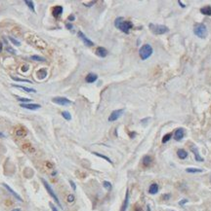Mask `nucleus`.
<instances>
[{
	"label": "nucleus",
	"mask_w": 211,
	"mask_h": 211,
	"mask_svg": "<svg viewBox=\"0 0 211 211\" xmlns=\"http://www.w3.org/2000/svg\"><path fill=\"white\" fill-rule=\"evenodd\" d=\"M7 52H8V51H9V52H10V53H11V54H16V52H15V51H14V50L12 49V48H10V47H7Z\"/></svg>",
	"instance_id": "e433bc0d"
},
{
	"label": "nucleus",
	"mask_w": 211,
	"mask_h": 211,
	"mask_svg": "<svg viewBox=\"0 0 211 211\" xmlns=\"http://www.w3.org/2000/svg\"><path fill=\"white\" fill-rule=\"evenodd\" d=\"M103 186H104V188H106L108 191L111 190V184L109 182V181H104V182H103Z\"/></svg>",
	"instance_id": "c756f323"
},
{
	"label": "nucleus",
	"mask_w": 211,
	"mask_h": 211,
	"mask_svg": "<svg viewBox=\"0 0 211 211\" xmlns=\"http://www.w3.org/2000/svg\"><path fill=\"white\" fill-rule=\"evenodd\" d=\"M169 198H170V195H162V199H164V200H169Z\"/></svg>",
	"instance_id": "a19ab883"
},
{
	"label": "nucleus",
	"mask_w": 211,
	"mask_h": 211,
	"mask_svg": "<svg viewBox=\"0 0 211 211\" xmlns=\"http://www.w3.org/2000/svg\"><path fill=\"white\" fill-rule=\"evenodd\" d=\"M191 150H192V152L194 153V158H195V161H197V162H203V161H204L203 158L200 157V153H198V149H197L196 147H192Z\"/></svg>",
	"instance_id": "f8f14e48"
},
{
	"label": "nucleus",
	"mask_w": 211,
	"mask_h": 211,
	"mask_svg": "<svg viewBox=\"0 0 211 211\" xmlns=\"http://www.w3.org/2000/svg\"><path fill=\"white\" fill-rule=\"evenodd\" d=\"M186 202H188V200H181V201L179 202V204H181V205H183V204H185Z\"/></svg>",
	"instance_id": "ea45409f"
},
{
	"label": "nucleus",
	"mask_w": 211,
	"mask_h": 211,
	"mask_svg": "<svg viewBox=\"0 0 211 211\" xmlns=\"http://www.w3.org/2000/svg\"><path fill=\"white\" fill-rule=\"evenodd\" d=\"M157 192H158V185L156 183H153L149 188V193L150 195H156Z\"/></svg>",
	"instance_id": "dca6fc26"
},
{
	"label": "nucleus",
	"mask_w": 211,
	"mask_h": 211,
	"mask_svg": "<svg viewBox=\"0 0 211 211\" xmlns=\"http://www.w3.org/2000/svg\"><path fill=\"white\" fill-rule=\"evenodd\" d=\"M26 134H27V132H26V131H24V130H17V132H16V135L19 136V137H22V136L26 135Z\"/></svg>",
	"instance_id": "473e14b6"
},
{
	"label": "nucleus",
	"mask_w": 211,
	"mask_h": 211,
	"mask_svg": "<svg viewBox=\"0 0 211 211\" xmlns=\"http://www.w3.org/2000/svg\"><path fill=\"white\" fill-rule=\"evenodd\" d=\"M12 211H21V208H17V209H13Z\"/></svg>",
	"instance_id": "49530a36"
},
{
	"label": "nucleus",
	"mask_w": 211,
	"mask_h": 211,
	"mask_svg": "<svg viewBox=\"0 0 211 211\" xmlns=\"http://www.w3.org/2000/svg\"><path fill=\"white\" fill-rule=\"evenodd\" d=\"M0 136H2V137H4V134H3V133H1V132H0Z\"/></svg>",
	"instance_id": "de8ad7c7"
},
{
	"label": "nucleus",
	"mask_w": 211,
	"mask_h": 211,
	"mask_svg": "<svg viewBox=\"0 0 211 211\" xmlns=\"http://www.w3.org/2000/svg\"><path fill=\"white\" fill-rule=\"evenodd\" d=\"M9 40H10V41H11V42L14 44V45H16V46H21V43H20L18 40H16L15 38H13V37H11V36H10V37H9Z\"/></svg>",
	"instance_id": "2f4dec72"
},
{
	"label": "nucleus",
	"mask_w": 211,
	"mask_h": 211,
	"mask_svg": "<svg viewBox=\"0 0 211 211\" xmlns=\"http://www.w3.org/2000/svg\"><path fill=\"white\" fill-rule=\"evenodd\" d=\"M66 27H67V29H72V25L71 24V23H67V24H66Z\"/></svg>",
	"instance_id": "79ce46f5"
},
{
	"label": "nucleus",
	"mask_w": 211,
	"mask_h": 211,
	"mask_svg": "<svg viewBox=\"0 0 211 211\" xmlns=\"http://www.w3.org/2000/svg\"><path fill=\"white\" fill-rule=\"evenodd\" d=\"M93 154H94L95 156L102 158V159H104V160H106L107 162H111V163H112V162H111V160L110 159V158L106 157V156H104V155H102V154H100V153H97V152H93Z\"/></svg>",
	"instance_id": "b1692460"
},
{
	"label": "nucleus",
	"mask_w": 211,
	"mask_h": 211,
	"mask_svg": "<svg viewBox=\"0 0 211 211\" xmlns=\"http://www.w3.org/2000/svg\"><path fill=\"white\" fill-rule=\"evenodd\" d=\"M128 203H129V191H128V189H127L126 190L125 200H124V201H123V204H122V206H121L120 211H126V209H127V207H128Z\"/></svg>",
	"instance_id": "4468645a"
},
{
	"label": "nucleus",
	"mask_w": 211,
	"mask_h": 211,
	"mask_svg": "<svg viewBox=\"0 0 211 211\" xmlns=\"http://www.w3.org/2000/svg\"><path fill=\"white\" fill-rule=\"evenodd\" d=\"M12 87H15V88H18V89H21V90H24L25 92H36V90H34V89L24 87V86H19V85H15V84H13Z\"/></svg>",
	"instance_id": "f3484780"
},
{
	"label": "nucleus",
	"mask_w": 211,
	"mask_h": 211,
	"mask_svg": "<svg viewBox=\"0 0 211 211\" xmlns=\"http://www.w3.org/2000/svg\"><path fill=\"white\" fill-rule=\"evenodd\" d=\"M186 171L188 172V173H200V172H202L203 170L202 169H200V168H194V167H189L186 169Z\"/></svg>",
	"instance_id": "4be33fe9"
},
{
	"label": "nucleus",
	"mask_w": 211,
	"mask_h": 211,
	"mask_svg": "<svg viewBox=\"0 0 211 211\" xmlns=\"http://www.w3.org/2000/svg\"><path fill=\"white\" fill-rule=\"evenodd\" d=\"M95 53H96V54L98 57H100V58H106L108 55V51L104 47H98L96 49V52Z\"/></svg>",
	"instance_id": "9b49d317"
},
{
	"label": "nucleus",
	"mask_w": 211,
	"mask_h": 211,
	"mask_svg": "<svg viewBox=\"0 0 211 211\" xmlns=\"http://www.w3.org/2000/svg\"><path fill=\"white\" fill-rule=\"evenodd\" d=\"M62 13H63V7H62V6H56L55 8L53 9V15H54L56 18H58Z\"/></svg>",
	"instance_id": "aec40b11"
},
{
	"label": "nucleus",
	"mask_w": 211,
	"mask_h": 211,
	"mask_svg": "<svg viewBox=\"0 0 211 211\" xmlns=\"http://www.w3.org/2000/svg\"><path fill=\"white\" fill-rule=\"evenodd\" d=\"M93 4H95V1H92V2H90L89 4H85V6H87V7H90V6H92Z\"/></svg>",
	"instance_id": "37998d69"
},
{
	"label": "nucleus",
	"mask_w": 211,
	"mask_h": 211,
	"mask_svg": "<svg viewBox=\"0 0 211 211\" xmlns=\"http://www.w3.org/2000/svg\"><path fill=\"white\" fill-rule=\"evenodd\" d=\"M151 162H153V158L150 157V156H145L144 158H143V160H142V163H143V165H144L145 167H148V166H150V164H151Z\"/></svg>",
	"instance_id": "ddd939ff"
},
{
	"label": "nucleus",
	"mask_w": 211,
	"mask_h": 211,
	"mask_svg": "<svg viewBox=\"0 0 211 211\" xmlns=\"http://www.w3.org/2000/svg\"><path fill=\"white\" fill-rule=\"evenodd\" d=\"M62 116H63V118H65L67 121H71V120H72V115L68 113L67 111H64V112L62 113Z\"/></svg>",
	"instance_id": "a878e982"
},
{
	"label": "nucleus",
	"mask_w": 211,
	"mask_h": 211,
	"mask_svg": "<svg viewBox=\"0 0 211 211\" xmlns=\"http://www.w3.org/2000/svg\"><path fill=\"white\" fill-rule=\"evenodd\" d=\"M153 54V48L150 44H145L141 47V49L139 51V54L141 57V59L143 60H146L147 59H149Z\"/></svg>",
	"instance_id": "20e7f679"
},
{
	"label": "nucleus",
	"mask_w": 211,
	"mask_h": 211,
	"mask_svg": "<svg viewBox=\"0 0 211 211\" xmlns=\"http://www.w3.org/2000/svg\"><path fill=\"white\" fill-rule=\"evenodd\" d=\"M178 3H179V5L181 6L182 8H185V5H184L183 3H182V1H180V0H179V1H178Z\"/></svg>",
	"instance_id": "c03bdc74"
},
{
	"label": "nucleus",
	"mask_w": 211,
	"mask_h": 211,
	"mask_svg": "<svg viewBox=\"0 0 211 211\" xmlns=\"http://www.w3.org/2000/svg\"><path fill=\"white\" fill-rule=\"evenodd\" d=\"M200 12H201V14H203V15H206V16H211V6H205V7H203V8H201L200 9Z\"/></svg>",
	"instance_id": "412c9836"
},
{
	"label": "nucleus",
	"mask_w": 211,
	"mask_h": 211,
	"mask_svg": "<svg viewBox=\"0 0 211 211\" xmlns=\"http://www.w3.org/2000/svg\"><path fill=\"white\" fill-rule=\"evenodd\" d=\"M49 204H50V207H51V209H52V211H59L58 210V208H57V207H56L55 205H54V204H53V203H49Z\"/></svg>",
	"instance_id": "f704fd0d"
},
{
	"label": "nucleus",
	"mask_w": 211,
	"mask_h": 211,
	"mask_svg": "<svg viewBox=\"0 0 211 211\" xmlns=\"http://www.w3.org/2000/svg\"><path fill=\"white\" fill-rule=\"evenodd\" d=\"M3 186H4V187H5L6 189L8 190V191H9V192H10V193H11L12 195H14V196H15V198H16V199H17L18 200H20V201H22V198H21V196H20V195H18V194H17V193H16V192H14V191H13V190H12L11 188H10V187L8 186V185H7V184H3Z\"/></svg>",
	"instance_id": "a211bd4d"
},
{
	"label": "nucleus",
	"mask_w": 211,
	"mask_h": 211,
	"mask_svg": "<svg viewBox=\"0 0 211 211\" xmlns=\"http://www.w3.org/2000/svg\"><path fill=\"white\" fill-rule=\"evenodd\" d=\"M41 181H42V183H43V185H44V187H45V189L47 190V192H48V194L55 200V201H56V203L58 204V205L60 206V207H62V204H61V202H60V200H59V199H58V196H57V195L55 194V192L53 191V189L50 187V185L47 183V181L46 180H44V179H41Z\"/></svg>",
	"instance_id": "39448f33"
},
{
	"label": "nucleus",
	"mask_w": 211,
	"mask_h": 211,
	"mask_svg": "<svg viewBox=\"0 0 211 211\" xmlns=\"http://www.w3.org/2000/svg\"><path fill=\"white\" fill-rule=\"evenodd\" d=\"M2 50H3V44L0 42V53L2 52Z\"/></svg>",
	"instance_id": "a18cd8bd"
},
{
	"label": "nucleus",
	"mask_w": 211,
	"mask_h": 211,
	"mask_svg": "<svg viewBox=\"0 0 211 211\" xmlns=\"http://www.w3.org/2000/svg\"><path fill=\"white\" fill-rule=\"evenodd\" d=\"M69 184L72 185V189H73V190L76 189V186H75V184H74V182H73V181L69 180Z\"/></svg>",
	"instance_id": "4c0bfd02"
},
{
	"label": "nucleus",
	"mask_w": 211,
	"mask_h": 211,
	"mask_svg": "<svg viewBox=\"0 0 211 211\" xmlns=\"http://www.w3.org/2000/svg\"><path fill=\"white\" fill-rule=\"evenodd\" d=\"M17 99L19 100V101H21V102H30V99L29 98H22V97H17Z\"/></svg>",
	"instance_id": "72a5a7b5"
},
{
	"label": "nucleus",
	"mask_w": 211,
	"mask_h": 211,
	"mask_svg": "<svg viewBox=\"0 0 211 211\" xmlns=\"http://www.w3.org/2000/svg\"><path fill=\"white\" fill-rule=\"evenodd\" d=\"M184 135H185L184 129H178V130H176L175 133H174V139H175L176 141L182 140V139L184 138Z\"/></svg>",
	"instance_id": "9d476101"
},
{
	"label": "nucleus",
	"mask_w": 211,
	"mask_h": 211,
	"mask_svg": "<svg viewBox=\"0 0 211 211\" xmlns=\"http://www.w3.org/2000/svg\"><path fill=\"white\" fill-rule=\"evenodd\" d=\"M21 107L28 109V110H38V109H40L41 106L39 104H34V103H22Z\"/></svg>",
	"instance_id": "6e6552de"
},
{
	"label": "nucleus",
	"mask_w": 211,
	"mask_h": 211,
	"mask_svg": "<svg viewBox=\"0 0 211 211\" xmlns=\"http://www.w3.org/2000/svg\"><path fill=\"white\" fill-rule=\"evenodd\" d=\"M123 112H124L123 109H118V110L112 111L111 114L110 115V117H109V122H114L117 119H119L121 117V115L123 114Z\"/></svg>",
	"instance_id": "423d86ee"
},
{
	"label": "nucleus",
	"mask_w": 211,
	"mask_h": 211,
	"mask_svg": "<svg viewBox=\"0 0 211 211\" xmlns=\"http://www.w3.org/2000/svg\"><path fill=\"white\" fill-rule=\"evenodd\" d=\"M11 78L13 79V80H14V81H16V82H24V83H29V84H31V81H29V80H27V79H21V78L13 77V76H12Z\"/></svg>",
	"instance_id": "cd10ccee"
},
{
	"label": "nucleus",
	"mask_w": 211,
	"mask_h": 211,
	"mask_svg": "<svg viewBox=\"0 0 211 211\" xmlns=\"http://www.w3.org/2000/svg\"><path fill=\"white\" fill-rule=\"evenodd\" d=\"M194 33L195 34V36H197L198 38H205L208 35V31L206 28L205 24L203 23H196L194 27Z\"/></svg>",
	"instance_id": "f03ea898"
},
{
	"label": "nucleus",
	"mask_w": 211,
	"mask_h": 211,
	"mask_svg": "<svg viewBox=\"0 0 211 211\" xmlns=\"http://www.w3.org/2000/svg\"><path fill=\"white\" fill-rule=\"evenodd\" d=\"M74 200H75V198H74V195H72V194H71V195H67V201L68 202V203H72L73 201H74Z\"/></svg>",
	"instance_id": "7c9ffc66"
},
{
	"label": "nucleus",
	"mask_w": 211,
	"mask_h": 211,
	"mask_svg": "<svg viewBox=\"0 0 211 211\" xmlns=\"http://www.w3.org/2000/svg\"><path fill=\"white\" fill-rule=\"evenodd\" d=\"M97 79H98V75H96L94 73H89L88 75L86 76V82L87 83H90V84L96 82Z\"/></svg>",
	"instance_id": "2eb2a0df"
},
{
	"label": "nucleus",
	"mask_w": 211,
	"mask_h": 211,
	"mask_svg": "<svg viewBox=\"0 0 211 211\" xmlns=\"http://www.w3.org/2000/svg\"><path fill=\"white\" fill-rule=\"evenodd\" d=\"M52 101L56 104H59V105H62V106H66V105H69L72 104V101L69 99H67V97H54L52 99Z\"/></svg>",
	"instance_id": "0eeeda50"
},
{
	"label": "nucleus",
	"mask_w": 211,
	"mask_h": 211,
	"mask_svg": "<svg viewBox=\"0 0 211 211\" xmlns=\"http://www.w3.org/2000/svg\"><path fill=\"white\" fill-rule=\"evenodd\" d=\"M31 60H35V61H41V62H44L45 61V59L44 58H42V57H39V55H31V58H30Z\"/></svg>",
	"instance_id": "bb28decb"
},
{
	"label": "nucleus",
	"mask_w": 211,
	"mask_h": 211,
	"mask_svg": "<svg viewBox=\"0 0 211 211\" xmlns=\"http://www.w3.org/2000/svg\"><path fill=\"white\" fill-rule=\"evenodd\" d=\"M177 155L181 160H185L186 158L188 157V153H187L186 150H184V149H179L177 151Z\"/></svg>",
	"instance_id": "6ab92c4d"
},
{
	"label": "nucleus",
	"mask_w": 211,
	"mask_h": 211,
	"mask_svg": "<svg viewBox=\"0 0 211 211\" xmlns=\"http://www.w3.org/2000/svg\"><path fill=\"white\" fill-rule=\"evenodd\" d=\"M114 26L118 28V29H120L122 32L128 34L129 31H130V29L133 26V24H132V22H129V21H125L124 18H122V17H118L114 21Z\"/></svg>",
	"instance_id": "f257e3e1"
},
{
	"label": "nucleus",
	"mask_w": 211,
	"mask_h": 211,
	"mask_svg": "<svg viewBox=\"0 0 211 211\" xmlns=\"http://www.w3.org/2000/svg\"><path fill=\"white\" fill-rule=\"evenodd\" d=\"M77 35H78V37L83 41V43L85 44V45H87V46H93V45H94V43H93L91 40H89L88 38L84 35V33L82 32V31H78Z\"/></svg>",
	"instance_id": "1a4fd4ad"
},
{
	"label": "nucleus",
	"mask_w": 211,
	"mask_h": 211,
	"mask_svg": "<svg viewBox=\"0 0 211 211\" xmlns=\"http://www.w3.org/2000/svg\"><path fill=\"white\" fill-rule=\"evenodd\" d=\"M37 74H38V77L40 78V79H43V78H45L46 75H47V71L45 70V69H41V70H39L38 72H37Z\"/></svg>",
	"instance_id": "393cba45"
},
{
	"label": "nucleus",
	"mask_w": 211,
	"mask_h": 211,
	"mask_svg": "<svg viewBox=\"0 0 211 211\" xmlns=\"http://www.w3.org/2000/svg\"><path fill=\"white\" fill-rule=\"evenodd\" d=\"M134 211H143V209H142V207H140L139 205H135V207H134Z\"/></svg>",
	"instance_id": "c9c22d12"
},
{
	"label": "nucleus",
	"mask_w": 211,
	"mask_h": 211,
	"mask_svg": "<svg viewBox=\"0 0 211 211\" xmlns=\"http://www.w3.org/2000/svg\"><path fill=\"white\" fill-rule=\"evenodd\" d=\"M171 137H172V133H167V134H165V135L163 136V138H162V143L168 142V141L171 139Z\"/></svg>",
	"instance_id": "c85d7f7f"
},
{
	"label": "nucleus",
	"mask_w": 211,
	"mask_h": 211,
	"mask_svg": "<svg viewBox=\"0 0 211 211\" xmlns=\"http://www.w3.org/2000/svg\"><path fill=\"white\" fill-rule=\"evenodd\" d=\"M25 3L28 5V7L31 10V11L35 13V9H34V3L33 1H29V0H25Z\"/></svg>",
	"instance_id": "5701e85b"
},
{
	"label": "nucleus",
	"mask_w": 211,
	"mask_h": 211,
	"mask_svg": "<svg viewBox=\"0 0 211 211\" xmlns=\"http://www.w3.org/2000/svg\"><path fill=\"white\" fill-rule=\"evenodd\" d=\"M74 20H75L74 15H71V16L68 17V21H69V22H72V21H74Z\"/></svg>",
	"instance_id": "58836bf2"
},
{
	"label": "nucleus",
	"mask_w": 211,
	"mask_h": 211,
	"mask_svg": "<svg viewBox=\"0 0 211 211\" xmlns=\"http://www.w3.org/2000/svg\"><path fill=\"white\" fill-rule=\"evenodd\" d=\"M150 27V30L154 33L155 35H161V34H164L169 31V28L165 25H162V24H154V23H150L149 24Z\"/></svg>",
	"instance_id": "7ed1b4c3"
}]
</instances>
